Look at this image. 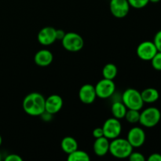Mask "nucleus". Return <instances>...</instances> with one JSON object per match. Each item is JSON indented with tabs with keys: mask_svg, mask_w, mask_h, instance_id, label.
I'll return each mask as SVG.
<instances>
[{
	"mask_svg": "<svg viewBox=\"0 0 161 161\" xmlns=\"http://www.w3.org/2000/svg\"><path fill=\"white\" fill-rule=\"evenodd\" d=\"M45 100L42 94L31 92L25 96L22 107L25 113L31 116H39L45 111Z\"/></svg>",
	"mask_w": 161,
	"mask_h": 161,
	"instance_id": "obj_1",
	"label": "nucleus"
},
{
	"mask_svg": "<svg viewBox=\"0 0 161 161\" xmlns=\"http://www.w3.org/2000/svg\"><path fill=\"white\" fill-rule=\"evenodd\" d=\"M113 157L118 159L128 158L130 154L133 152V147L129 143L127 138H116L112 140L109 145V151Z\"/></svg>",
	"mask_w": 161,
	"mask_h": 161,
	"instance_id": "obj_2",
	"label": "nucleus"
},
{
	"mask_svg": "<svg viewBox=\"0 0 161 161\" xmlns=\"http://www.w3.org/2000/svg\"><path fill=\"white\" fill-rule=\"evenodd\" d=\"M122 102L125 105L127 109L140 111L144 105L141 92L134 88H128L123 93Z\"/></svg>",
	"mask_w": 161,
	"mask_h": 161,
	"instance_id": "obj_3",
	"label": "nucleus"
},
{
	"mask_svg": "<svg viewBox=\"0 0 161 161\" xmlns=\"http://www.w3.org/2000/svg\"><path fill=\"white\" fill-rule=\"evenodd\" d=\"M160 119V110L156 107H149L140 113L139 123L146 127H153L159 124Z\"/></svg>",
	"mask_w": 161,
	"mask_h": 161,
	"instance_id": "obj_4",
	"label": "nucleus"
},
{
	"mask_svg": "<svg viewBox=\"0 0 161 161\" xmlns=\"http://www.w3.org/2000/svg\"><path fill=\"white\" fill-rule=\"evenodd\" d=\"M64 50L69 52H78L83 49L84 46V41L83 37L78 33L68 32L61 40Z\"/></svg>",
	"mask_w": 161,
	"mask_h": 161,
	"instance_id": "obj_5",
	"label": "nucleus"
},
{
	"mask_svg": "<svg viewBox=\"0 0 161 161\" xmlns=\"http://www.w3.org/2000/svg\"><path fill=\"white\" fill-rule=\"evenodd\" d=\"M104 136L108 139H114L120 135L122 131V125L119 119L115 117L108 118L102 126Z\"/></svg>",
	"mask_w": 161,
	"mask_h": 161,
	"instance_id": "obj_6",
	"label": "nucleus"
},
{
	"mask_svg": "<svg viewBox=\"0 0 161 161\" xmlns=\"http://www.w3.org/2000/svg\"><path fill=\"white\" fill-rule=\"evenodd\" d=\"M97 97L102 99H106L112 97L116 91V84L113 80L103 78L99 80L94 86Z\"/></svg>",
	"mask_w": 161,
	"mask_h": 161,
	"instance_id": "obj_7",
	"label": "nucleus"
},
{
	"mask_svg": "<svg viewBox=\"0 0 161 161\" xmlns=\"http://www.w3.org/2000/svg\"><path fill=\"white\" fill-rule=\"evenodd\" d=\"M136 52L138 58L142 61H151L158 50L153 42L144 41L138 46Z\"/></svg>",
	"mask_w": 161,
	"mask_h": 161,
	"instance_id": "obj_8",
	"label": "nucleus"
},
{
	"mask_svg": "<svg viewBox=\"0 0 161 161\" xmlns=\"http://www.w3.org/2000/svg\"><path fill=\"white\" fill-rule=\"evenodd\" d=\"M130 4L127 0H111L109 3L110 12L116 18H124L130 11Z\"/></svg>",
	"mask_w": 161,
	"mask_h": 161,
	"instance_id": "obj_9",
	"label": "nucleus"
},
{
	"mask_svg": "<svg viewBox=\"0 0 161 161\" xmlns=\"http://www.w3.org/2000/svg\"><path fill=\"white\" fill-rule=\"evenodd\" d=\"M127 140L133 148H139L146 141V133L141 127H134L129 130Z\"/></svg>",
	"mask_w": 161,
	"mask_h": 161,
	"instance_id": "obj_10",
	"label": "nucleus"
},
{
	"mask_svg": "<svg viewBox=\"0 0 161 161\" xmlns=\"http://www.w3.org/2000/svg\"><path fill=\"white\" fill-rule=\"evenodd\" d=\"M37 39L41 45H51L57 40L56 29L53 27H44L38 33Z\"/></svg>",
	"mask_w": 161,
	"mask_h": 161,
	"instance_id": "obj_11",
	"label": "nucleus"
},
{
	"mask_svg": "<svg viewBox=\"0 0 161 161\" xmlns=\"http://www.w3.org/2000/svg\"><path fill=\"white\" fill-rule=\"evenodd\" d=\"M97 97L94 86L90 83L83 85L79 91V98L86 105L92 104Z\"/></svg>",
	"mask_w": 161,
	"mask_h": 161,
	"instance_id": "obj_12",
	"label": "nucleus"
},
{
	"mask_svg": "<svg viewBox=\"0 0 161 161\" xmlns=\"http://www.w3.org/2000/svg\"><path fill=\"white\" fill-rule=\"evenodd\" d=\"M63 107V99L58 94H52L45 100V111L50 114H56Z\"/></svg>",
	"mask_w": 161,
	"mask_h": 161,
	"instance_id": "obj_13",
	"label": "nucleus"
},
{
	"mask_svg": "<svg viewBox=\"0 0 161 161\" xmlns=\"http://www.w3.org/2000/svg\"><path fill=\"white\" fill-rule=\"evenodd\" d=\"M53 55L51 51L47 49H42L36 52L34 56V61L39 67H47L52 63Z\"/></svg>",
	"mask_w": 161,
	"mask_h": 161,
	"instance_id": "obj_14",
	"label": "nucleus"
},
{
	"mask_svg": "<svg viewBox=\"0 0 161 161\" xmlns=\"http://www.w3.org/2000/svg\"><path fill=\"white\" fill-rule=\"evenodd\" d=\"M109 141L105 136L95 138V141L93 145V149H94V153L97 157H104L109 151Z\"/></svg>",
	"mask_w": 161,
	"mask_h": 161,
	"instance_id": "obj_15",
	"label": "nucleus"
},
{
	"mask_svg": "<svg viewBox=\"0 0 161 161\" xmlns=\"http://www.w3.org/2000/svg\"><path fill=\"white\" fill-rule=\"evenodd\" d=\"M61 147L65 153L69 154L78 149V142L73 137L66 136L61 140Z\"/></svg>",
	"mask_w": 161,
	"mask_h": 161,
	"instance_id": "obj_16",
	"label": "nucleus"
},
{
	"mask_svg": "<svg viewBox=\"0 0 161 161\" xmlns=\"http://www.w3.org/2000/svg\"><path fill=\"white\" fill-rule=\"evenodd\" d=\"M142 97L144 103H153L157 102L160 97V94L158 91L155 88L149 87L143 90L141 92Z\"/></svg>",
	"mask_w": 161,
	"mask_h": 161,
	"instance_id": "obj_17",
	"label": "nucleus"
},
{
	"mask_svg": "<svg viewBox=\"0 0 161 161\" xmlns=\"http://www.w3.org/2000/svg\"><path fill=\"white\" fill-rule=\"evenodd\" d=\"M127 111V108L122 102H116L112 105L111 113L113 114V117L116 118V119H124L125 117Z\"/></svg>",
	"mask_w": 161,
	"mask_h": 161,
	"instance_id": "obj_18",
	"label": "nucleus"
},
{
	"mask_svg": "<svg viewBox=\"0 0 161 161\" xmlns=\"http://www.w3.org/2000/svg\"><path fill=\"white\" fill-rule=\"evenodd\" d=\"M118 73V69L116 64L113 63L106 64L102 69V75L103 78L113 80L116 77Z\"/></svg>",
	"mask_w": 161,
	"mask_h": 161,
	"instance_id": "obj_19",
	"label": "nucleus"
},
{
	"mask_svg": "<svg viewBox=\"0 0 161 161\" xmlns=\"http://www.w3.org/2000/svg\"><path fill=\"white\" fill-rule=\"evenodd\" d=\"M67 160L69 161H90L91 157L86 152L77 149L74 152L68 154Z\"/></svg>",
	"mask_w": 161,
	"mask_h": 161,
	"instance_id": "obj_20",
	"label": "nucleus"
},
{
	"mask_svg": "<svg viewBox=\"0 0 161 161\" xmlns=\"http://www.w3.org/2000/svg\"><path fill=\"white\" fill-rule=\"evenodd\" d=\"M126 120L130 124H136L139 123L140 112L138 110L135 109H127L125 117Z\"/></svg>",
	"mask_w": 161,
	"mask_h": 161,
	"instance_id": "obj_21",
	"label": "nucleus"
},
{
	"mask_svg": "<svg viewBox=\"0 0 161 161\" xmlns=\"http://www.w3.org/2000/svg\"><path fill=\"white\" fill-rule=\"evenodd\" d=\"M131 7L135 9H142L144 8L149 3V0H127Z\"/></svg>",
	"mask_w": 161,
	"mask_h": 161,
	"instance_id": "obj_22",
	"label": "nucleus"
},
{
	"mask_svg": "<svg viewBox=\"0 0 161 161\" xmlns=\"http://www.w3.org/2000/svg\"><path fill=\"white\" fill-rule=\"evenodd\" d=\"M152 66L154 69L157 71H161V52H157L155 56L151 60Z\"/></svg>",
	"mask_w": 161,
	"mask_h": 161,
	"instance_id": "obj_23",
	"label": "nucleus"
},
{
	"mask_svg": "<svg viewBox=\"0 0 161 161\" xmlns=\"http://www.w3.org/2000/svg\"><path fill=\"white\" fill-rule=\"evenodd\" d=\"M130 161H145L146 158L142 153L139 152H132L128 157Z\"/></svg>",
	"mask_w": 161,
	"mask_h": 161,
	"instance_id": "obj_24",
	"label": "nucleus"
},
{
	"mask_svg": "<svg viewBox=\"0 0 161 161\" xmlns=\"http://www.w3.org/2000/svg\"><path fill=\"white\" fill-rule=\"evenodd\" d=\"M153 42L155 44L157 50H158L159 52H161V30H160V31H157V32L156 33Z\"/></svg>",
	"mask_w": 161,
	"mask_h": 161,
	"instance_id": "obj_25",
	"label": "nucleus"
},
{
	"mask_svg": "<svg viewBox=\"0 0 161 161\" xmlns=\"http://www.w3.org/2000/svg\"><path fill=\"white\" fill-rule=\"evenodd\" d=\"M92 134H93V136H94L95 138H101V137H103L104 136L103 129H102V127H96L95 129H94Z\"/></svg>",
	"mask_w": 161,
	"mask_h": 161,
	"instance_id": "obj_26",
	"label": "nucleus"
},
{
	"mask_svg": "<svg viewBox=\"0 0 161 161\" xmlns=\"http://www.w3.org/2000/svg\"><path fill=\"white\" fill-rule=\"evenodd\" d=\"M6 161H22L21 157L17 154H9L5 158Z\"/></svg>",
	"mask_w": 161,
	"mask_h": 161,
	"instance_id": "obj_27",
	"label": "nucleus"
},
{
	"mask_svg": "<svg viewBox=\"0 0 161 161\" xmlns=\"http://www.w3.org/2000/svg\"><path fill=\"white\" fill-rule=\"evenodd\" d=\"M149 161H161V154L160 153H153L148 158Z\"/></svg>",
	"mask_w": 161,
	"mask_h": 161,
	"instance_id": "obj_28",
	"label": "nucleus"
},
{
	"mask_svg": "<svg viewBox=\"0 0 161 161\" xmlns=\"http://www.w3.org/2000/svg\"><path fill=\"white\" fill-rule=\"evenodd\" d=\"M52 116H53V114H50V113H47V111H44L39 116H41L42 119H43V120L50 121L52 119Z\"/></svg>",
	"mask_w": 161,
	"mask_h": 161,
	"instance_id": "obj_29",
	"label": "nucleus"
},
{
	"mask_svg": "<svg viewBox=\"0 0 161 161\" xmlns=\"http://www.w3.org/2000/svg\"><path fill=\"white\" fill-rule=\"evenodd\" d=\"M65 36V32L61 29H56V38L57 40H62Z\"/></svg>",
	"mask_w": 161,
	"mask_h": 161,
	"instance_id": "obj_30",
	"label": "nucleus"
},
{
	"mask_svg": "<svg viewBox=\"0 0 161 161\" xmlns=\"http://www.w3.org/2000/svg\"><path fill=\"white\" fill-rule=\"evenodd\" d=\"M149 1L151 2V3H159L160 0H149Z\"/></svg>",
	"mask_w": 161,
	"mask_h": 161,
	"instance_id": "obj_31",
	"label": "nucleus"
},
{
	"mask_svg": "<svg viewBox=\"0 0 161 161\" xmlns=\"http://www.w3.org/2000/svg\"><path fill=\"white\" fill-rule=\"evenodd\" d=\"M2 143H3V138H2V136L0 135V146H2Z\"/></svg>",
	"mask_w": 161,
	"mask_h": 161,
	"instance_id": "obj_32",
	"label": "nucleus"
},
{
	"mask_svg": "<svg viewBox=\"0 0 161 161\" xmlns=\"http://www.w3.org/2000/svg\"><path fill=\"white\" fill-rule=\"evenodd\" d=\"M2 160V157H1V154H0V160Z\"/></svg>",
	"mask_w": 161,
	"mask_h": 161,
	"instance_id": "obj_33",
	"label": "nucleus"
}]
</instances>
